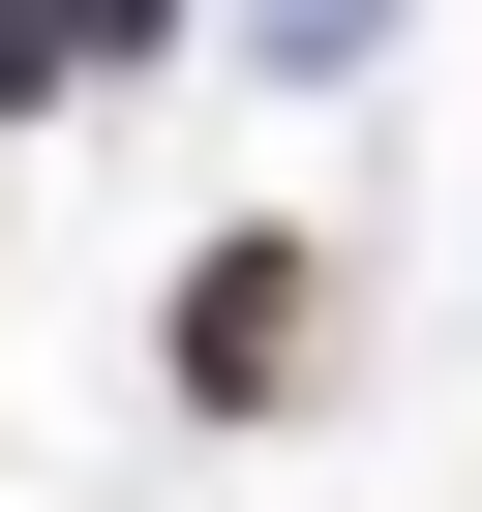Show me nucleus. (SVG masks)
Listing matches in <instances>:
<instances>
[{
	"label": "nucleus",
	"instance_id": "obj_1",
	"mask_svg": "<svg viewBox=\"0 0 482 512\" xmlns=\"http://www.w3.org/2000/svg\"><path fill=\"white\" fill-rule=\"evenodd\" d=\"M302 362H332V272H302V241H211V272H181V392H211V422H272Z\"/></svg>",
	"mask_w": 482,
	"mask_h": 512
},
{
	"label": "nucleus",
	"instance_id": "obj_2",
	"mask_svg": "<svg viewBox=\"0 0 482 512\" xmlns=\"http://www.w3.org/2000/svg\"><path fill=\"white\" fill-rule=\"evenodd\" d=\"M121 31H151V0H0V121H31L61 61H121Z\"/></svg>",
	"mask_w": 482,
	"mask_h": 512
}]
</instances>
